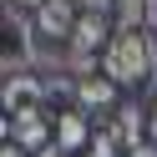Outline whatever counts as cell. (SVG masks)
I'll use <instances>...</instances> for the list:
<instances>
[{
    "label": "cell",
    "instance_id": "9a60e30c",
    "mask_svg": "<svg viewBox=\"0 0 157 157\" xmlns=\"http://www.w3.org/2000/svg\"><path fill=\"white\" fill-rule=\"evenodd\" d=\"M5 5H21V10H25V5H31V10H41L46 0H5Z\"/></svg>",
    "mask_w": 157,
    "mask_h": 157
},
{
    "label": "cell",
    "instance_id": "7c38bea8",
    "mask_svg": "<svg viewBox=\"0 0 157 157\" xmlns=\"http://www.w3.org/2000/svg\"><path fill=\"white\" fill-rule=\"evenodd\" d=\"M127 157H157V142H152V137H147V142H132Z\"/></svg>",
    "mask_w": 157,
    "mask_h": 157
},
{
    "label": "cell",
    "instance_id": "5bb4252c",
    "mask_svg": "<svg viewBox=\"0 0 157 157\" xmlns=\"http://www.w3.org/2000/svg\"><path fill=\"white\" fill-rule=\"evenodd\" d=\"M0 157H31V152H21L15 142H5V147H0Z\"/></svg>",
    "mask_w": 157,
    "mask_h": 157
},
{
    "label": "cell",
    "instance_id": "7a4b0ae2",
    "mask_svg": "<svg viewBox=\"0 0 157 157\" xmlns=\"http://www.w3.org/2000/svg\"><path fill=\"white\" fill-rule=\"evenodd\" d=\"M5 142H15L21 152H46L56 142V117L46 112H25V117H5Z\"/></svg>",
    "mask_w": 157,
    "mask_h": 157
},
{
    "label": "cell",
    "instance_id": "2e32d148",
    "mask_svg": "<svg viewBox=\"0 0 157 157\" xmlns=\"http://www.w3.org/2000/svg\"><path fill=\"white\" fill-rule=\"evenodd\" d=\"M152 142H157V112H152Z\"/></svg>",
    "mask_w": 157,
    "mask_h": 157
},
{
    "label": "cell",
    "instance_id": "8fae6325",
    "mask_svg": "<svg viewBox=\"0 0 157 157\" xmlns=\"http://www.w3.org/2000/svg\"><path fill=\"white\" fill-rule=\"evenodd\" d=\"M76 5H81V10H91V15H112L117 0H76Z\"/></svg>",
    "mask_w": 157,
    "mask_h": 157
},
{
    "label": "cell",
    "instance_id": "4fadbf2b",
    "mask_svg": "<svg viewBox=\"0 0 157 157\" xmlns=\"http://www.w3.org/2000/svg\"><path fill=\"white\" fill-rule=\"evenodd\" d=\"M147 31L157 36V0H147Z\"/></svg>",
    "mask_w": 157,
    "mask_h": 157
},
{
    "label": "cell",
    "instance_id": "8992f818",
    "mask_svg": "<svg viewBox=\"0 0 157 157\" xmlns=\"http://www.w3.org/2000/svg\"><path fill=\"white\" fill-rule=\"evenodd\" d=\"M71 106H81V112H117V81L106 71H96V76H81L76 81V101Z\"/></svg>",
    "mask_w": 157,
    "mask_h": 157
},
{
    "label": "cell",
    "instance_id": "277c9868",
    "mask_svg": "<svg viewBox=\"0 0 157 157\" xmlns=\"http://www.w3.org/2000/svg\"><path fill=\"white\" fill-rule=\"evenodd\" d=\"M86 117L91 112H81V106H61V112H56V147H61V152H81L86 157V147H91V122H86Z\"/></svg>",
    "mask_w": 157,
    "mask_h": 157
},
{
    "label": "cell",
    "instance_id": "52a82bcc",
    "mask_svg": "<svg viewBox=\"0 0 157 157\" xmlns=\"http://www.w3.org/2000/svg\"><path fill=\"white\" fill-rule=\"evenodd\" d=\"M112 36H117V21H112V15H91V10L76 15V36H71L76 46H86V51L101 56L106 46H112Z\"/></svg>",
    "mask_w": 157,
    "mask_h": 157
},
{
    "label": "cell",
    "instance_id": "5b68a950",
    "mask_svg": "<svg viewBox=\"0 0 157 157\" xmlns=\"http://www.w3.org/2000/svg\"><path fill=\"white\" fill-rule=\"evenodd\" d=\"M76 15H81V5H76V0H46L31 21H36V31H41V36L71 41V36H76Z\"/></svg>",
    "mask_w": 157,
    "mask_h": 157
},
{
    "label": "cell",
    "instance_id": "6da1fadb",
    "mask_svg": "<svg viewBox=\"0 0 157 157\" xmlns=\"http://www.w3.org/2000/svg\"><path fill=\"white\" fill-rule=\"evenodd\" d=\"M101 71L117 86H142L157 76V36L152 31H117L101 51Z\"/></svg>",
    "mask_w": 157,
    "mask_h": 157
},
{
    "label": "cell",
    "instance_id": "30bf717a",
    "mask_svg": "<svg viewBox=\"0 0 157 157\" xmlns=\"http://www.w3.org/2000/svg\"><path fill=\"white\" fill-rule=\"evenodd\" d=\"M86 157H127V142L112 132V127H96L91 147H86Z\"/></svg>",
    "mask_w": 157,
    "mask_h": 157
},
{
    "label": "cell",
    "instance_id": "3957f363",
    "mask_svg": "<svg viewBox=\"0 0 157 157\" xmlns=\"http://www.w3.org/2000/svg\"><path fill=\"white\" fill-rule=\"evenodd\" d=\"M41 106H46V76H36V71L5 76V117H25Z\"/></svg>",
    "mask_w": 157,
    "mask_h": 157
},
{
    "label": "cell",
    "instance_id": "9c48e42d",
    "mask_svg": "<svg viewBox=\"0 0 157 157\" xmlns=\"http://www.w3.org/2000/svg\"><path fill=\"white\" fill-rule=\"evenodd\" d=\"M112 21H117V31H142L147 25V0H117Z\"/></svg>",
    "mask_w": 157,
    "mask_h": 157
},
{
    "label": "cell",
    "instance_id": "ba28073f",
    "mask_svg": "<svg viewBox=\"0 0 157 157\" xmlns=\"http://www.w3.org/2000/svg\"><path fill=\"white\" fill-rule=\"evenodd\" d=\"M106 127H112L127 147H132V142H147V137H152V112H142V106H117Z\"/></svg>",
    "mask_w": 157,
    "mask_h": 157
}]
</instances>
